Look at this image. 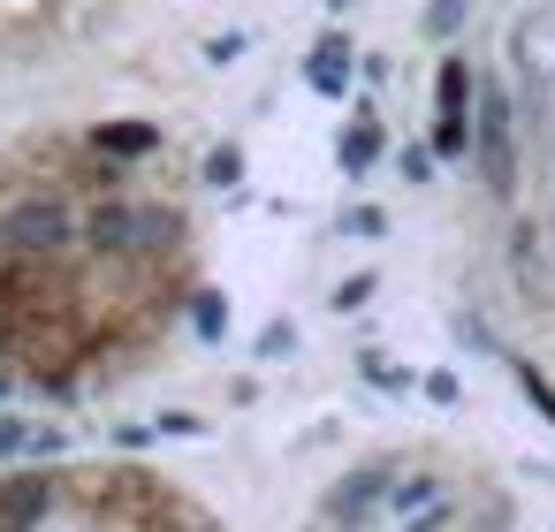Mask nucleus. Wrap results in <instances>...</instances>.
Wrapping results in <instances>:
<instances>
[{
    "label": "nucleus",
    "instance_id": "f257e3e1",
    "mask_svg": "<svg viewBox=\"0 0 555 532\" xmlns=\"http://www.w3.org/2000/svg\"><path fill=\"white\" fill-rule=\"evenodd\" d=\"M85 251L115 267H160L168 251H183V213L107 191L100 206H85Z\"/></svg>",
    "mask_w": 555,
    "mask_h": 532
},
{
    "label": "nucleus",
    "instance_id": "f03ea898",
    "mask_svg": "<svg viewBox=\"0 0 555 532\" xmlns=\"http://www.w3.org/2000/svg\"><path fill=\"white\" fill-rule=\"evenodd\" d=\"M0 251L31 267H69L85 251V213L62 191H16L0 206Z\"/></svg>",
    "mask_w": 555,
    "mask_h": 532
},
{
    "label": "nucleus",
    "instance_id": "7ed1b4c3",
    "mask_svg": "<svg viewBox=\"0 0 555 532\" xmlns=\"http://www.w3.org/2000/svg\"><path fill=\"white\" fill-rule=\"evenodd\" d=\"M472 160H479V183L494 191V198H509L517 191V115H509V92L494 85V77H479V92H472Z\"/></svg>",
    "mask_w": 555,
    "mask_h": 532
},
{
    "label": "nucleus",
    "instance_id": "20e7f679",
    "mask_svg": "<svg viewBox=\"0 0 555 532\" xmlns=\"http://www.w3.org/2000/svg\"><path fill=\"white\" fill-rule=\"evenodd\" d=\"M54 502H62V471H39V464L0 471V532H39Z\"/></svg>",
    "mask_w": 555,
    "mask_h": 532
},
{
    "label": "nucleus",
    "instance_id": "39448f33",
    "mask_svg": "<svg viewBox=\"0 0 555 532\" xmlns=\"http://www.w3.org/2000/svg\"><path fill=\"white\" fill-rule=\"evenodd\" d=\"M434 107H441L434 145H441V153H472V69H464V62H441V77H434Z\"/></svg>",
    "mask_w": 555,
    "mask_h": 532
},
{
    "label": "nucleus",
    "instance_id": "423d86ee",
    "mask_svg": "<svg viewBox=\"0 0 555 532\" xmlns=\"http://www.w3.org/2000/svg\"><path fill=\"white\" fill-rule=\"evenodd\" d=\"M396 471H403V464H365V471L335 479V486H327V517H373V509L388 502Z\"/></svg>",
    "mask_w": 555,
    "mask_h": 532
},
{
    "label": "nucleus",
    "instance_id": "0eeeda50",
    "mask_svg": "<svg viewBox=\"0 0 555 532\" xmlns=\"http://www.w3.org/2000/svg\"><path fill=\"white\" fill-rule=\"evenodd\" d=\"M92 145H100V160H115V168H122V160H145V153H153L160 138H153L145 122H107V130H100Z\"/></svg>",
    "mask_w": 555,
    "mask_h": 532
},
{
    "label": "nucleus",
    "instance_id": "6e6552de",
    "mask_svg": "<svg viewBox=\"0 0 555 532\" xmlns=\"http://www.w3.org/2000/svg\"><path fill=\"white\" fill-rule=\"evenodd\" d=\"M320 92H343V77H350V47L343 39H320V54H312V69H305Z\"/></svg>",
    "mask_w": 555,
    "mask_h": 532
},
{
    "label": "nucleus",
    "instance_id": "1a4fd4ad",
    "mask_svg": "<svg viewBox=\"0 0 555 532\" xmlns=\"http://www.w3.org/2000/svg\"><path fill=\"white\" fill-rule=\"evenodd\" d=\"M31 456V418L24 411H0V471Z\"/></svg>",
    "mask_w": 555,
    "mask_h": 532
},
{
    "label": "nucleus",
    "instance_id": "9d476101",
    "mask_svg": "<svg viewBox=\"0 0 555 532\" xmlns=\"http://www.w3.org/2000/svg\"><path fill=\"white\" fill-rule=\"evenodd\" d=\"M221 320H229V304H221V289H198V297H191V327H198V335L214 342V335H221Z\"/></svg>",
    "mask_w": 555,
    "mask_h": 532
},
{
    "label": "nucleus",
    "instance_id": "9b49d317",
    "mask_svg": "<svg viewBox=\"0 0 555 532\" xmlns=\"http://www.w3.org/2000/svg\"><path fill=\"white\" fill-rule=\"evenodd\" d=\"M517 388H525V395H532V411H540V418L555 426V380H547L540 365H517Z\"/></svg>",
    "mask_w": 555,
    "mask_h": 532
},
{
    "label": "nucleus",
    "instance_id": "f8f14e48",
    "mask_svg": "<svg viewBox=\"0 0 555 532\" xmlns=\"http://www.w3.org/2000/svg\"><path fill=\"white\" fill-rule=\"evenodd\" d=\"M343 160H350V168H373V160H380V130H373V122H358V130L343 138Z\"/></svg>",
    "mask_w": 555,
    "mask_h": 532
},
{
    "label": "nucleus",
    "instance_id": "ddd939ff",
    "mask_svg": "<svg viewBox=\"0 0 555 532\" xmlns=\"http://www.w3.org/2000/svg\"><path fill=\"white\" fill-rule=\"evenodd\" d=\"M456 16H464V0H434V9H426V39H449Z\"/></svg>",
    "mask_w": 555,
    "mask_h": 532
},
{
    "label": "nucleus",
    "instance_id": "4468645a",
    "mask_svg": "<svg viewBox=\"0 0 555 532\" xmlns=\"http://www.w3.org/2000/svg\"><path fill=\"white\" fill-rule=\"evenodd\" d=\"M259 358H289V320H274V327L259 335Z\"/></svg>",
    "mask_w": 555,
    "mask_h": 532
},
{
    "label": "nucleus",
    "instance_id": "2eb2a0df",
    "mask_svg": "<svg viewBox=\"0 0 555 532\" xmlns=\"http://www.w3.org/2000/svg\"><path fill=\"white\" fill-rule=\"evenodd\" d=\"M403 176H411V183H426V176H434V153H426V145H411V153H403Z\"/></svg>",
    "mask_w": 555,
    "mask_h": 532
},
{
    "label": "nucleus",
    "instance_id": "dca6fc26",
    "mask_svg": "<svg viewBox=\"0 0 555 532\" xmlns=\"http://www.w3.org/2000/svg\"><path fill=\"white\" fill-rule=\"evenodd\" d=\"M365 297H373V282H365V274H358V282H343V289H335V304H343V312H358V304H365Z\"/></svg>",
    "mask_w": 555,
    "mask_h": 532
},
{
    "label": "nucleus",
    "instance_id": "f3484780",
    "mask_svg": "<svg viewBox=\"0 0 555 532\" xmlns=\"http://www.w3.org/2000/svg\"><path fill=\"white\" fill-rule=\"evenodd\" d=\"M9 388H16V373H9V365H0V395H9Z\"/></svg>",
    "mask_w": 555,
    "mask_h": 532
}]
</instances>
